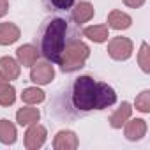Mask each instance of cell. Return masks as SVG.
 <instances>
[{"label": "cell", "mask_w": 150, "mask_h": 150, "mask_svg": "<svg viewBox=\"0 0 150 150\" xmlns=\"http://www.w3.org/2000/svg\"><path fill=\"white\" fill-rule=\"evenodd\" d=\"M117 103V92L104 81H97L96 78L83 74L71 81L67 90L64 92V101L58 106V113L62 117H83L94 110H106Z\"/></svg>", "instance_id": "cell-1"}, {"label": "cell", "mask_w": 150, "mask_h": 150, "mask_svg": "<svg viewBox=\"0 0 150 150\" xmlns=\"http://www.w3.org/2000/svg\"><path fill=\"white\" fill-rule=\"evenodd\" d=\"M67 32H69V23L65 18H60V16L48 18L41 25L35 37L39 44L37 50L48 62L58 64L62 50L67 42Z\"/></svg>", "instance_id": "cell-2"}, {"label": "cell", "mask_w": 150, "mask_h": 150, "mask_svg": "<svg viewBox=\"0 0 150 150\" xmlns=\"http://www.w3.org/2000/svg\"><path fill=\"white\" fill-rule=\"evenodd\" d=\"M88 55H90V50L81 39L69 37L64 50H62L58 65H60V69L64 72H74V71H78V69H81L85 65Z\"/></svg>", "instance_id": "cell-3"}, {"label": "cell", "mask_w": 150, "mask_h": 150, "mask_svg": "<svg viewBox=\"0 0 150 150\" xmlns=\"http://www.w3.org/2000/svg\"><path fill=\"white\" fill-rule=\"evenodd\" d=\"M108 53L113 60H127L132 55V41L127 37H113L108 42Z\"/></svg>", "instance_id": "cell-4"}, {"label": "cell", "mask_w": 150, "mask_h": 150, "mask_svg": "<svg viewBox=\"0 0 150 150\" xmlns=\"http://www.w3.org/2000/svg\"><path fill=\"white\" fill-rule=\"evenodd\" d=\"M53 78H55V69H53L51 62L44 60V62H35L32 65L30 80L34 83H37V85H48Z\"/></svg>", "instance_id": "cell-5"}, {"label": "cell", "mask_w": 150, "mask_h": 150, "mask_svg": "<svg viewBox=\"0 0 150 150\" xmlns=\"http://www.w3.org/2000/svg\"><path fill=\"white\" fill-rule=\"evenodd\" d=\"M46 141V129L39 124H32L28 127V131L25 132V148L28 150H37L44 145Z\"/></svg>", "instance_id": "cell-6"}, {"label": "cell", "mask_w": 150, "mask_h": 150, "mask_svg": "<svg viewBox=\"0 0 150 150\" xmlns=\"http://www.w3.org/2000/svg\"><path fill=\"white\" fill-rule=\"evenodd\" d=\"M78 145H80L78 136L72 131H60V132H57V136L53 139L55 150H74V148H78Z\"/></svg>", "instance_id": "cell-7"}, {"label": "cell", "mask_w": 150, "mask_h": 150, "mask_svg": "<svg viewBox=\"0 0 150 150\" xmlns=\"http://www.w3.org/2000/svg\"><path fill=\"white\" fill-rule=\"evenodd\" d=\"M94 6L90 2H80L74 6L72 13H71V18L74 20V23H78V25H83L87 21H90L94 18Z\"/></svg>", "instance_id": "cell-8"}, {"label": "cell", "mask_w": 150, "mask_h": 150, "mask_svg": "<svg viewBox=\"0 0 150 150\" xmlns=\"http://www.w3.org/2000/svg\"><path fill=\"white\" fill-rule=\"evenodd\" d=\"M16 57H18V62L25 67H32L37 58H39V50L32 44H23L16 50Z\"/></svg>", "instance_id": "cell-9"}, {"label": "cell", "mask_w": 150, "mask_h": 150, "mask_svg": "<svg viewBox=\"0 0 150 150\" xmlns=\"http://www.w3.org/2000/svg\"><path fill=\"white\" fill-rule=\"evenodd\" d=\"M146 134V122L143 118H134L131 122H125V138L131 141L141 139Z\"/></svg>", "instance_id": "cell-10"}, {"label": "cell", "mask_w": 150, "mask_h": 150, "mask_svg": "<svg viewBox=\"0 0 150 150\" xmlns=\"http://www.w3.org/2000/svg\"><path fill=\"white\" fill-rule=\"evenodd\" d=\"M0 74H2L7 81L16 80L20 76V64L11 57H2L0 58Z\"/></svg>", "instance_id": "cell-11"}, {"label": "cell", "mask_w": 150, "mask_h": 150, "mask_svg": "<svg viewBox=\"0 0 150 150\" xmlns=\"http://www.w3.org/2000/svg\"><path fill=\"white\" fill-rule=\"evenodd\" d=\"M131 113H132L131 104L124 101V103L117 108V111L110 117V125H111L113 129H120V127H122L129 118H131Z\"/></svg>", "instance_id": "cell-12"}, {"label": "cell", "mask_w": 150, "mask_h": 150, "mask_svg": "<svg viewBox=\"0 0 150 150\" xmlns=\"http://www.w3.org/2000/svg\"><path fill=\"white\" fill-rule=\"evenodd\" d=\"M20 39V28L14 23H0V44L9 46Z\"/></svg>", "instance_id": "cell-13"}, {"label": "cell", "mask_w": 150, "mask_h": 150, "mask_svg": "<svg viewBox=\"0 0 150 150\" xmlns=\"http://www.w3.org/2000/svg\"><path fill=\"white\" fill-rule=\"evenodd\" d=\"M131 23H132L131 16L125 14V13H122V11L115 9V11H111L108 14V27H111L115 30H125V28L131 27Z\"/></svg>", "instance_id": "cell-14"}, {"label": "cell", "mask_w": 150, "mask_h": 150, "mask_svg": "<svg viewBox=\"0 0 150 150\" xmlns=\"http://www.w3.org/2000/svg\"><path fill=\"white\" fill-rule=\"evenodd\" d=\"M14 101H16L14 87L0 74V106H11Z\"/></svg>", "instance_id": "cell-15"}, {"label": "cell", "mask_w": 150, "mask_h": 150, "mask_svg": "<svg viewBox=\"0 0 150 150\" xmlns=\"http://www.w3.org/2000/svg\"><path fill=\"white\" fill-rule=\"evenodd\" d=\"M83 35L88 37V39L94 41V42H104V41H108V37H110L108 25H94V27H87V28H83Z\"/></svg>", "instance_id": "cell-16"}, {"label": "cell", "mask_w": 150, "mask_h": 150, "mask_svg": "<svg viewBox=\"0 0 150 150\" xmlns=\"http://www.w3.org/2000/svg\"><path fill=\"white\" fill-rule=\"evenodd\" d=\"M39 118H41L39 110H37V108H30V106L20 108L18 113H16V122H18L20 125H30V124L37 122Z\"/></svg>", "instance_id": "cell-17"}, {"label": "cell", "mask_w": 150, "mask_h": 150, "mask_svg": "<svg viewBox=\"0 0 150 150\" xmlns=\"http://www.w3.org/2000/svg\"><path fill=\"white\" fill-rule=\"evenodd\" d=\"M0 141L6 145H13L16 141V127L7 118L0 120Z\"/></svg>", "instance_id": "cell-18"}, {"label": "cell", "mask_w": 150, "mask_h": 150, "mask_svg": "<svg viewBox=\"0 0 150 150\" xmlns=\"http://www.w3.org/2000/svg\"><path fill=\"white\" fill-rule=\"evenodd\" d=\"M21 101L27 103V104H39L44 101V92L37 87H28L23 90L21 94Z\"/></svg>", "instance_id": "cell-19"}, {"label": "cell", "mask_w": 150, "mask_h": 150, "mask_svg": "<svg viewBox=\"0 0 150 150\" xmlns=\"http://www.w3.org/2000/svg\"><path fill=\"white\" fill-rule=\"evenodd\" d=\"M138 62L143 69V72H150V51H148V44L143 42L138 53Z\"/></svg>", "instance_id": "cell-20"}, {"label": "cell", "mask_w": 150, "mask_h": 150, "mask_svg": "<svg viewBox=\"0 0 150 150\" xmlns=\"http://www.w3.org/2000/svg\"><path fill=\"white\" fill-rule=\"evenodd\" d=\"M136 108L141 113H150V90H143L138 97H136Z\"/></svg>", "instance_id": "cell-21"}, {"label": "cell", "mask_w": 150, "mask_h": 150, "mask_svg": "<svg viewBox=\"0 0 150 150\" xmlns=\"http://www.w3.org/2000/svg\"><path fill=\"white\" fill-rule=\"evenodd\" d=\"M76 0H48V4L55 9V11H67L74 6Z\"/></svg>", "instance_id": "cell-22"}, {"label": "cell", "mask_w": 150, "mask_h": 150, "mask_svg": "<svg viewBox=\"0 0 150 150\" xmlns=\"http://www.w3.org/2000/svg\"><path fill=\"white\" fill-rule=\"evenodd\" d=\"M124 4L129 6V7H132V9H136V7H141L145 4V0H124Z\"/></svg>", "instance_id": "cell-23"}, {"label": "cell", "mask_w": 150, "mask_h": 150, "mask_svg": "<svg viewBox=\"0 0 150 150\" xmlns=\"http://www.w3.org/2000/svg\"><path fill=\"white\" fill-rule=\"evenodd\" d=\"M7 11H9V2H7V0H0V18L6 16Z\"/></svg>", "instance_id": "cell-24"}]
</instances>
